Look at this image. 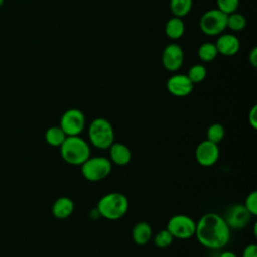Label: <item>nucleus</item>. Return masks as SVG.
Here are the masks:
<instances>
[{
  "instance_id": "obj_27",
  "label": "nucleus",
  "mask_w": 257,
  "mask_h": 257,
  "mask_svg": "<svg viewBox=\"0 0 257 257\" xmlns=\"http://www.w3.org/2000/svg\"><path fill=\"white\" fill-rule=\"evenodd\" d=\"M248 121L252 128H257V105H253L248 113Z\"/></svg>"
},
{
  "instance_id": "obj_5",
  "label": "nucleus",
  "mask_w": 257,
  "mask_h": 257,
  "mask_svg": "<svg viewBox=\"0 0 257 257\" xmlns=\"http://www.w3.org/2000/svg\"><path fill=\"white\" fill-rule=\"evenodd\" d=\"M111 162L102 156L89 157L81 166V175L88 182H99L111 172Z\"/></svg>"
},
{
  "instance_id": "obj_1",
  "label": "nucleus",
  "mask_w": 257,
  "mask_h": 257,
  "mask_svg": "<svg viewBox=\"0 0 257 257\" xmlns=\"http://www.w3.org/2000/svg\"><path fill=\"white\" fill-rule=\"evenodd\" d=\"M198 242L205 248L220 250L224 248L231 236V229L223 216L217 213H206L196 222L195 235Z\"/></svg>"
},
{
  "instance_id": "obj_9",
  "label": "nucleus",
  "mask_w": 257,
  "mask_h": 257,
  "mask_svg": "<svg viewBox=\"0 0 257 257\" xmlns=\"http://www.w3.org/2000/svg\"><path fill=\"white\" fill-rule=\"evenodd\" d=\"M223 218L231 230H241L249 224L252 215L243 204L236 203L225 210Z\"/></svg>"
},
{
  "instance_id": "obj_15",
  "label": "nucleus",
  "mask_w": 257,
  "mask_h": 257,
  "mask_svg": "<svg viewBox=\"0 0 257 257\" xmlns=\"http://www.w3.org/2000/svg\"><path fill=\"white\" fill-rule=\"evenodd\" d=\"M74 211V203L69 197H59L52 204V215L57 219H66Z\"/></svg>"
},
{
  "instance_id": "obj_18",
  "label": "nucleus",
  "mask_w": 257,
  "mask_h": 257,
  "mask_svg": "<svg viewBox=\"0 0 257 257\" xmlns=\"http://www.w3.org/2000/svg\"><path fill=\"white\" fill-rule=\"evenodd\" d=\"M193 7V0H170V10L176 17L187 16Z\"/></svg>"
},
{
  "instance_id": "obj_17",
  "label": "nucleus",
  "mask_w": 257,
  "mask_h": 257,
  "mask_svg": "<svg viewBox=\"0 0 257 257\" xmlns=\"http://www.w3.org/2000/svg\"><path fill=\"white\" fill-rule=\"evenodd\" d=\"M185 33V24L182 18L173 16L165 25V34L172 40L180 39Z\"/></svg>"
},
{
  "instance_id": "obj_24",
  "label": "nucleus",
  "mask_w": 257,
  "mask_h": 257,
  "mask_svg": "<svg viewBox=\"0 0 257 257\" xmlns=\"http://www.w3.org/2000/svg\"><path fill=\"white\" fill-rule=\"evenodd\" d=\"M173 240H174V237L167 229H163V230L159 231L154 236V243H155L156 247H158L160 249L168 248L173 243Z\"/></svg>"
},
{
  "instance_id": "obj_16",
  "label": "nucleus",
  "mask_w": 257,
  "mask_h": 257,
  "mask_svg": "<svg viewBox=\"0 0 257 257\" xmlns=\"http://www.w3.org/2000/svg\"><path fill=\"white\" fill-rule=\"evenodd\" d=\"M153 236V230L149 223L142 221L137 223L132 231V238L137 245H146Z\"/></svg>"
},
{
  "instance_id": "obj_6",
  "label": "nucleus",
  "mask_w": 257,
  "mask_h": 257,
  "mask_svg": "<svg viewBox=\"0 0 257 257\" xmlns=\"http://www.w3.org/2000/svg\"><path fill=\"white\" fill-rule=\"evenodd\" d=\"M199 27L207 36H217L227 29V14L218 8L206 11L200 18Z\"/></svg>"
},
{
  "instance_id": "obj_26",
  "label": "nucleus",
  "mask_w": 257,
  "mask_h": 257,
  "mask_svg": "<svg viewBox=\"0 0 257 257\" xmlns=\"http://www.w3.org/2000/svg\"><path fill=\"white\" fill-rule=\"evenodd\" d=\"M243 205L252 216H256L257 215V192L253 191L249 193L245 198Z\"/></svg>"
},
{
  "instance_id": "obj_31",
  "label": "nucleus",
  "mask_w": 257,
  "mask_h": 257,
  "mask_svg": "<svg viewBox=\"0 0 257 257\" xmlns=\"http://www.w3.org/2000/svg\"><path fill=\"white\" fill-rule=\"evenodd\" d=\"M4 1H5V0H0V7L4 4Z\"/></svg>"
},
{
  "instance_id": "obj_19",
  "label": "nucleus",
  "mask_w": 257,
  "mask_h": 257,
  "mask_svg": "<svg viewBox=\"0 0 257 257\" xmlns=\"http://www.w3.org/2000/svg\"><path fill=\"white\" fill-rule=\"evenodd\" d=\"M45 141L51 147H60L64 140L66 139V135L61 130L60 126H50L45 132Z\"/></svg>"
},
{
  "instance_id": "obj_29",
  "label": "nucleus",
  "mask_w": 257,
  "mask_h": 257,
  "mask_svg": "<svg viewBox=\"0 0 257 257\" xmlns=\"http://www.w3.org/2000/svg\"><path fill=\"white\" fill-rule=\"evenodd\" d=\"M248 60L253 67H257V47L254 46L248 54Z\"/></svg>"
},
{
  "instance_id": "obj_21",
  "label": "nucleus",
  "mask_w": 257,
  "mask_h": 257,
  "mask_svg": "<svg viewBox=\"0 0 257 257\" xmlns=\"http://www.w3.org/2000/svg\"><path fill=\"white\" fill-rule=\"evenodd\" d=\"M246 18L243 14L233 12L227 15V28L232 31H241L246 26Z\"/></svg>"
},
{
  "instance_id": "obj_23",
  "label": "nucleus",
  "mask_w": 257,
  "mask_h": 257,
  "mask_svg": "<svg viewBox=\"0 0 257 257\" xmlns=\"http://www.w3.org/2000/svg\"><path fill=\"white\" fill-rule=\"evenodd\" d=\"M207 140L215 144H219L225 137V128L221 123H212L207 130Z\"/></svg>"
},
{
  "instance_id": "obj_14",
  "label": "nucleus",
  "mask_w": 257,
  "mask_h": 257,
  "mask_svg": "<svg viewBox=\"0 0 257 257\" xmlns=\"http://www.w3.org/2000/svg\"><path fill=\"white\" fill-rule=\"evenodd\" d=\"M109 161L116 166H125L132 160V152L127 146L121 143H112L108 148Z\"/></svg>"
},
{
  "instance_id": "obj_25",
  "label": "nucleus",
  "mask_w": 257,
  "mask_h": 257,
  "mask_svg": "<svg viewBox=\"0 0 257 257\" xmlns=\"http://www.w3.org/2000/svg\"><path fill=\"white\" fill-rule=\"evenodd\" d=\"M216 4L217 8L220 11L228 15L237 11L240 4V0H216Z\"/></svg>"
},
{
  "instance_id": "obj_10",
  "label": "nucleus",
  "mask_w": 257,
  "mask_h": 257,
  "mask_svg": "<svg viewBox=\"0 0 257 257\" xmlns=\"http://www.w3.org/2000/svg\"><path fill=\"white\" fill-rule=\"evenodd\" d=\"M196 161L202 167H211L217 163L220 157V150L218 144L208 141H202L195 151Z\"/></svg>"
},
{
  "instance_id": "obj_12",
  "label": "nucleus",
  "mask_w": 257,
  "mask_h": 257,
  "mask_svg": "<svg viewBox=\"0 0 257 257\" xmlns=\"http://www.w3.org/2000/svg\"><path fill=\"white\" fill-rule=\"evenodd\" d=\"M166 87L172 95L177 97H185L193 91L194 84L187 75L177 73L168 78Z\"/></svg>"
},
{
  "instance_id": "obj_30",
  "label": "nucleus",
  "mask_w": 257,
  "mask_h": 257,
  "mask_svg": "<svg viewBox=\"0 0 257 257\" xmlns=\"http://www.w3.org/2000/svg\"><path fill=\"white\" fill-rule=\"evenodd\" d=\"M219 257H238L237 255H236V253H234L233 251H224V252H222L220 255H219Z\"/></svg>"
},
{
  "instance_id": "obj_4",
  "label": "nucleus",
  "mask_w": 257,
  "mask_h": 257,
  "mask_svg": "<svg viewBox=\"0 0 257 257\" xmlns=\"http://www.w3.org/2000/svg\"><path fill=\"white\" fill-rule=\"evenodd\" d=\"M88 139L94 148L108 149L114 143V131L111 123L103 117L92 119L88 126Z\"/></svg>"
},
{
  "instance_id": "obj_28",
  "label": "nucleus",
  "mask_w": 257,
  "mask_h": 257,
  "mask_svg": "<svg viewBox=\"0 0 257 257\" xmlns=\"http://www.w3.org/2000/svg\"><path fill=\"white\" fill-rule=\"evenodd\" d=\"M242 257H257V245L254 243L247 245L243 250Z\"/></svg>"
},
{
  "instance_id": "obj_7",
  "label": "nucleus",
  "mask_w": 257,
  "mask_h": 257,
  "mask_svg": "<svg viewBox=\"0 0 257 257\" xmlns=\"http://www.w3.org/2000/svg\"><path fill=\"white\" fill-rule=\"evenodd\" d=\"M166 229L172 234L174 238L186 240L192 238L195 235L196 222L190 216L177 214L169 219Z\"/></svg>"
},
{
  "instance_id": "obj_11",
  "label": "nucleus",
  "mask_w": 257,
  "mask_h": 257,
  "mask_svg": "<svg viewBox=\"0 0 257 257\" xmlns=\"http://www.w3.org/2000/svg\"><path fill=\"white\" fill-rule=\"evenodd\" d=\"M161 59L165 69L172 72L178 71L184 63V51L179 44L170 43L164 48Z\"/></svg>"
},
{
  "instance_id": "obj_3",
  "label": "nucleus",
  "mask_w": 257,
  "mask_h": 257,
  "mask_svg": "<svg viewBox=\"0 0 257 257\" xmlns=\"http://www.w3.org/2000/svg\"><path fill=\"white\" fill-rule=\"evenodd\" d=\"M96 210L99 216L104 219L117 220L126 214L128 210V200L119 192L107 193L98 200Z\"/></svg>"
},
{
  "instance_id": "obj_22",
  "label": "nucleus",
  "mask_w": 257,
  "mask_h": 257,
  "mask_svg": "<svg viewBox=\"0 0 257 257\" xmlns=\"http://www.w3.org/2000/svg\"><path fill=\"white\" fill-rule=\"evenodd\" d=\"M186 75L188 76V78L191 80V82L193 84L200 83V82H202L206 78V76H207V69H206V67L203 64L197 63V64L192 65L189 68L188 73Z\"/></svg>"
},
{
  "instance_id": "obj_20",
  "label": "nucleus",
  "mask_w": 257,
  "mask_h": 257,
  "mask_svg": "<svg viewBox=\"0 0 257 257\" xmlns=\"http://www.w3.org/2000/svg\"><path fill=\"white\" fill-rule=\"evenodd\" d=\"M198 57L203 62H211L218 56V51L215 43L204 42L202 43L197 51Z\"/></svg>"
},
{
  "instance_id": "obj_2",
  "label": "nucleus",
  "mask_w": 257,
  "mask_h": 257,
  "mask_svg": "<svg viewBox=\"0 0 257 257\" xmlns=\"http://www.w3.org/2000/svg\"><path fill=\"white\" fill-rule=\"evenodd\" d=\"M59 148L62 160L72 166H81L91 153L88 143L79 136L66 137Z\"/></svg>"
},
{
  "instance_id": "obj_13",
  "label": "nucleus",
  "mask_w": 257,
  "mask_h": 257,
  "mask_svg": "<svg viewBox=\"0 0 257 257\" xmlns=\"http://www.w3.org/2000/svg\"><path fill=\"white\" fill-rule=\"evenodd\" d=\"M215 45L218 54L224 56H233L237 54L240 49V40L234 34L222 33L218 36Z\"/></svg>"
},
{
  "instance_id": "obj_8",
  "label": "nucleus",
  "mask_w": 257,
  "mask_h": 257,
  "mask_svg": "<svg viewBox=\"0 0 257 257\" xmlns=\"http://www.w3.org/2000/svg\"><path fill=\"white\" fill-rule=\"evenodd\" d=\"M59 126L67 137L79 136L85 126V116L80 109L69 108L62 113Z\"/></svg>"
}]
</instances>
